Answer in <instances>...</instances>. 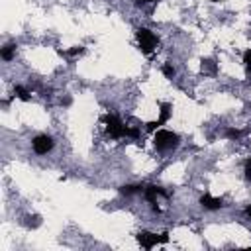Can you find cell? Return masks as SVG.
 Listing matches in <instances>:
<instances>
[{
	"mask_svg": "<svg viewBox=\"0 0 251 251\" xmlns=\"http://www.w3.org/2000/svg\"><path fill=\"white\" fill-rule=\"evenodd\" d=\"M106 133L112 137V139H122V137H127V124H124L116 114H104L100 118Z\"/></svg>",
	"mask_w": 251,
	"mask_h": 251,
	"instance_id": "6da1fadb",
	"label": "cell"
},
{
	"mask_svg": "<svg viewBox=\"0 0 251 251\" xmlns=\"http://www.w3.org/2000/svg\"><path fill=\"white\" fill-rule=\"evenodd\" d=\"M153 145L157 151H169V149H175L178 145V135L171 129H157L155 135H153Z\"/></svg>",
	"mask_w": 251,
	"mask_h": 251,
	"instance_id": "7a4b0ae2",
	"label": "cell"
},
{
	"mask_svg": "<svg viewBox=\"0 0 251 251\" xmlns=\"http://www.w3.org/2000/svg\"><path fill=\"white\" fill-rule=\"evenodd\" d=\"M135 39H137V45H139L141 53H145V55H151L157 49V43H159L157 35L151 29H147V27H139L135 31Z\"/></svg>",
	"mask_w": 251,
	"mask_h": 251,
	"instance_id": "3957f363",
	"label": "cell"
},
{
	"mask_svg": "<svg viewBox=\"0 0 251 251\" xmlns=\"http://www.w3.org/2000/svg\"><path fill=\"white\" fill-rule=\"evenodd\" d=\"M169 241V235L167 233H153V231H139L137 233V243L141 245V247H145V249H153L155 245H159V243H167Z\"/></svg>",
	"mask_w": 251,
	"mask_h": 251,
	"instance_id": "277c9868",
	"label": "cell"
},
{
	"mask_svg": "<svg viewBox=\"0 0 251 251\" xmlns=\"http://www.w3.org/2000/svg\"><path fill=\"white\" fill-rule=\"evenodd\" d=\"M53 147H55V141L47 133H39V135H35L31 139V149H33L35 155H47Z\"/></svg>",
	"mask_w": 251,
	"mask_h": 251,
	"instance_id": "5b68a950",
	"label": "cell"
},
{
	"mask_svg": "<svg viewBox=\"0 0 251 251\" xmlns=\"http://www.w3.org/2000/svg\"><path fill=\"white\" fill-rule=\"evenodd\" d=\"M143 194H145L147 202H151L155 206L157 204V198H165L167 196V190L161 188V186H157V184H149V186L143 188Z\"/></svg>",
	"mask_w": 251,
	"mask_h": 251,
	"instance_id": "8992f818",
	"label": "cell"
},
{
	"mask_svg": "<svg viewBox=\"0 0 251 251\" xmlns=\"http://www.w3.org/2000/svg\"><path fill=\"white\" fill-rule=\"evenodd\" d=\"M200 204H202V208H206V210H220V208L224 206V200L218 198V196H212L210 192H204V194L200 196Z\"/></svg>",
	"mask_w": 251,
	"mask_h": 251,
	"instance_id": "52a82bcc",
	"label": "cell"
},
{
	"mask_svg": "<svg viewBox=\"0 0 251 251\" xmlns=\"http://www.w3.org/2000/svg\"><path fill=\"white\" fill-rule=\"evenodd\" d=\"M171 116H173V104L171 102H161V106H159V124L163 126V124H167L169 120H171Z\"/></svg>",
	"mask_w": 251,
	"mask_h": 251,
	"instance_id": "ba28073f",
	"label": "cell"
},
{
	"mask_svg": "<svg viewBox=\"0 0 251 251\" xmlns=\"http://www.w3.org/2000/svg\"><path fill=\"white\" fill-rule=\"evenodd\" d=\"M14 55H16V43H6V45L0 49V57H2L4 61H12Z\"/></svg>",
	"mask_w": 251,
	"mask_h": 251,
	"instance_id": "9c48e42d",
	"label": "cell"
},
{
	"mask_svg": "<svg viewBox=\"0 0 251 251\" xmlns=\"http://www.w3.org/2000/svg\"><path fill=\"white\" fill-rule=\"evenodd\" d=\"M14 96L20 98L22 102H27V100L31 98V96H29V90H27L25 86H22V84H16V86H14Z\"/></svg>",
	"mask_w": 251,
	"mask_h": 251,
	"instance_id": "30bf717a",
	"label": "cell"
},
{
	"mask_svg": "<svg viewBox=\"0 0 251 251\" xmlns=\"http://www.w3.org/2000/svg\"><path fill=\"white\" fill-rule=\"evenodd\" d=\"M141 184H124L120 190H122V194H126V196H129V194H135V192H141Z\"/></svg>",
	"mask_w": 251,
	"mask_h": 251,
	"instance_id": "8fae6325",
	"label": "cell"
},
{
	"mask_svg": "<svg viewBox=\"0 0 251 251\" xmlns=\"http://www.w3.org/2000/svg\"><path fill=\"white\" fill-rule=\"evenodd\" d=\"M161 71H163V75H165L167 78H173V76H175V67H173L171 63H165V65L161 67Z\"/></svg>",
	"mask_w": 251,
	"mask_h": 251,
	"instance_id": "7c38bea8",
	"label": "cell"
},
{
	"mask_svg": "<svg viewBox=\"0 0 251 251\" xmlns=\"http://www.w3.org/2000/svg\"><path fill=\"white\" fill-rule=\"evenodd\" d=\"M226 135H227L229 139H239V137L243 135V131H241V129H235V127H229V129L226 131Z\"/></svg>",
	"mask_w": 251,
	"mask_h": 251,
	"instance_id": "4fadbf2b",
	"label": "cell"
},
{
	"mask_svg": "<svg viewBox=\"0 0 251 251\" xmlns=\"http://www.w3.org/2000/svg\"><path fill=\"white\" fill-rule=\"evenodd\" d=\"M82 51H84V49L76 45V47H71V49H67V51H65V55H67V57H76V55H80Z\"/></svg>",
	"mask_w": 251,
	"mask_h": 251,
	"instance_id": "5bb4252c",
	"label": "cell"
},
{
	"mask_svg": "<svg viewBox=\"0 0 251 251\" xmlns=\"http://www.w3.org/2000/svg\"><path fill=\"white\" fill-rule=\"evenodd\" d=\"M202 71H206V73H216L214 61H202Z\"/></svg>",
	"mask_w": 251,
	"mask_h": 251,
	"instance_id": "9a60e30c",
	"label": "cell"
},
{
	"mask_svg": "<svg viewBox=\"0 0 251 251\" xmlns=\"http://www.w3.org/2000/svg\"><path fill=\"white\" fill-rule=\"evenodd\" d=\"M243 65H245V69L251 73V49H247V51L243 53Z\"/></svg>",
	"mask_w": 251,
	"mask_h": 251,
	"instance_id": "2e32d148",
	"label": "cell"
},
{
	"mask_svg": "<svg viewBox=\"0 0 251 251\" xmlns=\"http://www.w3.org/2000/svg\"><path fill=\"white\" fill-rule=\"evenodd\" d=\"M243 173H245V178L251 182V159L245 161V167H243Z\"/></svg>",
	"mask_w": 251,
	"mask_h": 251,
	"instance_id": "e0dca14e",
	"label": "cell"
},
{
	"mask_svg": "<svg viewBox=\"0 0 251 251\" xmlns=\"http://www.w3.org/2000/svg\"><path fill=\"white\" fill-rule=\"evenodd\" d=\"M155 2H159V0H135V4H155Z\"/></svg>",
	"mask_w": 251,
	"mask_h": 251,
	"instance_id": "ac0fdd59",
	"label": "cell"
},
{
	"mask_svg": "<svg viewBox=\"0 0 251 251\" xmlns=\"http://www.w3.org/2000/svg\"><path fill=\"white\" fill-rule=\"evenodd\" d=\"M245 216H247V218H249V220H251V204H249V206H247V208H245Z\"/></svg>",
	"mask_w": 251,
	"mask_h": 251,
	"instance_id": "d6986e66",
	"label": "cell"
}]
</instances>
